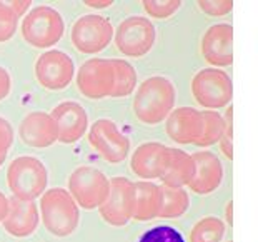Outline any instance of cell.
I'll return each mask as SVG.
<instances>
[{"label": "cell", "instance_id": "35", "mask_svg": "<svg viewBox=\"0 0 258 242\" xmlns=\"http://www.w3.org/2000/svg\"><path fill=\"white\" fill-rule=\"evenodd\" d=\"M87 7H92V9H107L113 5V0H85L84 2Z\"/></svg>", "mask_w": 258, "mask_h": 242}, {"label": "cell", "instance_id": "22", "mask_svg": "<svg viewBox=\"0 0 258 242\" xmlns=\"http://www.w3.org/2000/svg\"><path fill=\"white\" fill-rule=\"evenodd\" d=\"M190 196L185 189L162 187V204L158 217L160 219H178L188 211Z\"/></svg>", "mask_w": 258, "mask_h": 242}, {"label": "cell", "instance_id": "18", "mask_svg": "<svg viewBox=\"0 0 258 242\" xmlns=\"http://www.w3.org/2000/svg\"><path fill=\"white\" fill-rule=\"evenodd\" d=\"M19 134L20 139L34 149H47L58 139L57 127L50 114L42 111L27 114L19 127Z\"/></svg>", "mask_w": 258, "mask_h": 242}, {"label": "cell", "instance_id": "8", "mask_svg": "<svg viewBox=\"0 0 258 242\" xmlns=\"http://www.w3.org/2000/svg\"><path fill=\"white\" fill-rule=\"evenodd\" d=\"M115 29L107 17L97 14H89L79 17L72 25V38L74 47L80 54L93 56L102 52L112 42Z\"/></svg>", "mask_w": 258, "mask_h": 242}, {"label": "cell", "instance_id": "24", "mask_svg": "<svg viewBox=\"0 0 258 242\" xmlns=\"http://www.w3.org/2000/svg\"><path fill=\"white\" fill-rule=\"evenodd\" d=\"M225 130L223 115L215 111H203L202 112V132L200 139L195 146L199 147H210L218 144Z\"/></svg>", "mask_w": 258, "mask_h": 242}, {"label": "cell", "instance_id": "2", "mask_svg": "<svg viewBox=\"0 0 258 242\" xmlns=\"http://www.w3.org/2000/svg\"><path fill=\"white\" fill-rule=\"evenodd\" d=\"M38 214L43 227L55 237L72 235L80 222V211L67 189H48L40 197Z\"/></svg>", "mask_w": 258, "mask_h": 242}, {"label": "cell", "instance_id": "16", "mask_svg": "<svg viewBox=\"0 0 258 242\" xmlns=\"http://www.w3.org/2000/svg\"><path fill=\"white\" fill-rule=\"evenodd\" d=\"M195 164V174L188 189L199 196H208L222 185L223 180V164L210 151H199L191 154Z\"/></svg>", "mask_w": 258, "mask_h": 242}, {"label": "cell", "instance_id": "29", "mask_svg": "<svg viewBox=\"0 0 258 242\" xmlns=\"http://www.w3.org/2000/svg\"><path fill=\"white\" fill-rule=\"evenodd\" d=\"M199 9L212 17H223L233 10L232 0H199Z\"/></svg>", "mask_w": 258, "mask_h": 242}, {"label": "cell", "instance_id": "14", "mask_svg": "<svg viewBox=\"0 0 258 242\" xmlns=\"http://www.w3.org/2000/svg\"><path fill=\"white\" fill-rule=\"evenodd\" d=\"M50 117L57 127V140L62 144H75L89 129V114L79 102H60L58 106L53 107Z\"/></svg>", "mask_w": 258, "mask_h": 242}, {"label": "cell", "instance_id": "4", "mask_svg": "<svg viewBox=\"0 0 258 242\" xmlns=\"http://www.w3.org/2000/svg\"><path fill=\"white\" fill-rule=\"evenodd\" d=\"M20 32L29 45L35 49H48L58 43L63 37L65 22L58 10L50 5H38L24 17Z\"/></svg>", "mask_w": 258, "mask_h": 242}, {"label": "cell", "instance_id": "17", "mask_svg": "<svg viewBox=\"0 0 258 242\" xmlns=\"http://www.w3.org/2000/svg\"><path fill=\"white\" fill-rule=\"evenodd\" d=\"M165 132L175 144H197L202 132V111L194 107H178L165 119Z\"/></svg>", "mask_w": 258, "mask_h": 242}, {"label": "cell", "instance_id": "13", "mask_svg": "<svg viewBox=\"0 0 258 242\" xmlns=\"http://www.w3.org/2000/svg\"><path fill=\"white\" fill-rule=\"evenodd\" d=\"M172 161V147L160 142H145L132 154L130 167L137 177L144 180L162 179Z\"/></svg>", "mask_w": 258, "mask_h": 242}, {"label": "cell", "instance_id": "12", "mask_svg": "<svg viewBox=\"0 0 258 242\" xmlns=\"http://www.w3.org/2000/svg\"><path fill=\"white\" fill-rule=\"evenodd\" d=\"M98 211L108 225H127L134 214V182L127 177H113L110 180L107 199L98 207Z\"/></svg>", "mask_w": 258, "mask_h": 242}, {"label": "cell", "instance_id": "33", "mask_svg": "<svg viewBox=\"0 0 258 242\" xmlns=\"http://www.w3.org/2000/svg\"><path fill=\"white\" fill-rule=\"evenodd\" d=\"M7 5L17 17H22V15H27L30 12L32 2L30 0H14V2H7Z\"/></svg>", "mask_w": 258, "mask_h": 242}, {"label": "cell", "instance_id": "28", "mask_svg": "<svg viewBox=\"0 0 258 242\" xmlns=\"http://www.w3.org/2000/svg\"><path fill=\"white\" fill-rule=\"evenodd\" d=\"M19 29V17L9 9L7 4L0 2V43L10 40Z\"/></svg>", "mask_w": 258, "mask_h": 242}, {"label": "cell", "instance_id": "20", "mask_svg": "<svg viewBox=\"0 0 258 242\" xmlns=\"http://www.w3.org/2000/svg\"><path fill=\"white\" fill-rule=\"evenodd\" d=\"M162 204V187L152 180L134 182V214L132 219L139 222H148L158 219Z\"/></svg>", "mask_w": 258, "mask_h": 242}, {"label": "cell", "instance_id": "21", "mask_svg": "<svg viewBox=\"0 0 258 242\" xmlns=\"http://www.w3.org/2000/svg\"><path fill=\"white\" fill-rule=\"evenodd\" d=\"M195 174V164L190 154L185 151L173 149L172 147V161L167 169L165 175L160 179L165 187H173V189H183L191 182Z\"/></svg>", "mask_w": 258, "mask_h": 242}, {"label": "cell", "instance_id": "27", "mask_svg": "<svg viewBox=\"0 0 258 242\" xmlns=\"http://www.w3.org/2000/svg\"><path fill=\"white\" fill-rule=\"evenodd\" d=\"M139 242H185L183 235L170 225H157L145 230Z\"/></svg>", "mask_w": 258, "mask_h": 242}, {"label": "cell", "instance_id": "11", "mask_svg": "<svg viewBox=\"0 0 258 242\" xmlns=\"http://www.w3.org/2000/svg\"><path fill=\"white\" fill-rule=\"evenodd\" d=\"M75 75V64L69 54L62 51L43 52L35 62L37 82L43 89L63 90L72 84Z\"/></svg>", "mask_w": 258, "mask_h": 242}, {"label": "cell", "instance_id": "1", "mask_svg": "<svg viewBox=\"0 0 258 242\" xmlns=\"http://www.w3.org/2000/svg\"><path fill=\"white\" fill-rule=\"evenodd\" d=\"M175 99L177 90L172 80L163 75L148 77L135 92L134 115L144 125H157L173 111Z\"/></svg>", "mask_w": 258, "mask_h": 242}, {"label": "cell", "instance_id": "30", "mask_svg": "<svg viewBox=\"0 0 258 242\" xmlns=\"http://www.w3.org/2000/svg\"><path fill=\"white\" fill-rule=\"evenodd\" d=\"M232 114H233V109L232 107H227V112L223 115V120H225V130H223V135L222 139L218 140L220 144V151L228 161L233 159V149H232Z\"/></svg>", "mask_w": 258, "mask_h": 242}, {"label": "cell", "instance_id": "25", "mask_svg": "<svg viewBox=\"0 0 258 242\" xmlns=\"http://www.w3.org/2000/svg\"><path fill=\"white\" fill-rule=\"evenodd\" d=\"M225 224L222 219L208 216L197 222L190 230V242H222Z\"/></svg>", "mask_w": 258, "mask_h": 242}, {"label": "cell", "instance_id": "9", "mask_svg": "<svg viewBox=\"0 0 258 242\" xmlns=\"http://www.w3.org/2000/svg\"><path fill=\"white\" fill-rule=\"evenodd\" d=\"M77 87L82 95L92 101L112 97L115 89V70L110 59L93 57L80 65Z\"/></svg>", "mask_w": 258, "mask_h": 242}, {"label": "cell", "instance_id": "15", "mask_svg": "<svg viewBox=\"0 0 258 242\" xmlns=\"http://www.w3.org/2000/svg\"><path fill=\"white\" fill-rule=\"evenodd\" d=\"M202 56L213 69L230 67L233 64V27L230 24L208 27L202 38Z\"/></svg>", "mask_w": 258, "mask_h": 242}, {"label": "cell", "instance_id": "5", "mask_svg": "<svg viewBox=\"0 0 258 242\" xmlns=\"http://www.w3.org/2000/svg\"><path fill=\"white\" fill-rule=\"evenodd\" d=\"M67 185L69 194L72 196L77 206L85 211H93L107 199L110 179L97 167L80 166L70 174Z\"/></svg>", "mask_w": 258, "mask_h": 242}, {"label": "cell", "instance_id": "10", "mask_svg": "<svg viewBox=\"0 0 258 242\" xmlns=\"http://www.w3.org/2000/svg\"><path fill=\"white\" fill-rule=\"evenodd\" d=\"M89 144L103 161L120 164L128 157L130 139L123 135L110 119H98L89 130Z\"/></svg>", "mask_w": 258, "mask_h": 242}, {"label": "cell", "instance_id": "3", "mask_svg": "<svg viewBox=\"0 0 258 242\" xmlns=\"http://www.w3.org/2000/svg\"><path fill=\"white\" fill-rule=\"evenodd\" d=\"M47 184L48 170L40 159L20 156L10 162L7 169V185L14 197L34 202L47 190Z\"/></svg>", "mask_w": 258, "mask_h": 242}, {"label": "cell", "instance_id": "32", "mask_svg": "<svg viewBox=\"0 0 258 242\" xmlns=\"http://www.w3.org/2000/svg\"><path fill=\"white\" fill-rule=\"evenodd\" d=\"M10 90H12V77H10L9 70H5L0 65V101L7 99Z\"/></svg>", "mask_w": 258, "mask_h": 242}, {"label": "cell", "instance_id": "36", "mask_svg": "<svg viewBox=\"0 0 258 242\" xmlns=\"http://www.w3.org/2000/svg\"><path fill=\"white\" fill-rule=\"evenodd\" d=\"M225 221L227 224H233V212H232V201L227 202V209H225Z\"/></svg>", "mask_w": 258, "mask_h": 242}, {"label": "cell", "instance_id": "23", "mask_svg": "<svg viewBox=\"0 0 258 242\" xmlns=\"http://www.w3.org/2000/svg\"><path fill=\"white\" fill-rule=\"evenodd\" d=\"M115 70V89L112 97H128L137 89L135 67L123 59H112Z\"/></svg>", "mask_w": 258, "mask_h": 242}, {"label": "cell", "instance_id": "37", "mask_svg": "<svg viewBox=\"0 0 258 242\" xmlns=\"http://www.w3.org/2000/svg\"><path fill=\"white\" fill-rule=\"evenodd\" d=\"M5 159H7V154H0V167H2V166H4Z\"/></svg>", "mask_w": 258, "mask_h": 242}, {"label": "cell", "instance_id": "6", "mask_svg": "<svg viewBox=\"0 0 258 242\" xmlns=\"http://www.w3.org/2000/svg\"><path fill=\"white\" fill-rule=\"evenodd\" d=\"M191 93L199 106L208 111L228 107L233 97V84L230 75L220 69H202L191 79Z\"/></svg>", "mask_w": 258, "mask_h": 242}, {"label": "cell", "instance_id": "31", "mask_svg": "<svg viewBox=\"0 0 258 242\" xmlns=\"http://www.w3.org/2000/svg\"><path fill=\"white\" fill-rule=\"evenodd\" d=\"M14 144V127L7 119L0 117V154H9Z\"/></svg>", "mask_w": 258, "mask_h": 242}, {"label": "cell", "instance_id": "19", "mask_svg": "<svg viewBox=\"0 0 258 242\" xmlns=\"http://www.w3.org/2000/svg\"><path fill=\"white\" fill-rule=\"evenodd\" d=\"M38 221L40 214L35 202L12 197L9 202V214L2 225L14 237H29L37 230Z\"/></svg>", "mask_w": 258, "mask_h": 242}, {"label": "cell", "instance_id": "34", "mask_svg": "<svg viewBox=\"0 0 258 242\" xmlns=\"http://www.w3.org/2000/svg\"><path fill=\"white\" fill-rule=\"evenodd\" d=\"M9 202L10 199L0 190V224L5 221V217H7V214H9Z\"/></svg>", "mask_w": 258, "mask_h": 242}, {"label": "cell", "instance_id": "38", "mask_svg": "<svg viewBox=\"0 0 258 242\" xmlns=\"http://www.w3.org/2000/svg\"><path fill=\"white\" fill-rule=\"evenodd\" d=\"M228 242H232V240H228Z\"/></svg>", "mask_w": 258, "mask_h": 242}, {"label": "cell", "instance_id": "7", "mask_svg": "<svg viewBox=\"0 0 258 242\" xmlns=\"http://www.w3.org/2000/svg\"><path fill=\"white\" fill-rule=\"evenodd\" d=\"M113 38L120 54L125 57L140 59L145 57L155 45L157 30L150 19L134 15L120 22L113 32Z\"/></svg>", "mask_w": 258, "mask_h": 242}, {"label": "cell", "instance_id": "26", "mask_svg": "<svg viewBox=\"0 0 258 242\" xmlns=\"http://www.w3.org/2000/svg\"><path fill=\"white\" fill-rule=\"evenodd\" d=\"M142 5L153 19H170L182 7V0H144Z\"/></svg>", "mask_w": 258, "mask_h": 242}]
</instances>
